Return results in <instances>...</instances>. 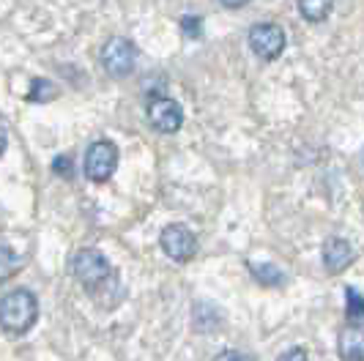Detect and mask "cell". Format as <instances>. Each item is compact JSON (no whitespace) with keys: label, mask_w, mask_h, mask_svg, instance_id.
Returning a JSON list of instances; mask_svg holds the SVG:
<instances>
[{"label":"cell","mask_w":364,"mask_h":361,"mask_svg":"<svg viewBox=\"0 0 364 361\" xmlns=\"http://www.w3.org/2000/svg\"><path fill=\"white\" fill-rule=\"evenodd\" d=\"M134 60H137V47L124 36L109 38L102 47V66L115 80H124L134 72Z\"/></svg>","instance_id":"cell-3"},{"label":"cell","mask_w":364,"mask_h":361,"mask_svg":"<svg viewBox=\"0 0 364 361\" xmlns=\"http://www.w3.org/2000/svg\"><path fill=\"white\" fill-rule=\"evenodd\" d=\"M285 44H288L285 31L277 22H260L250 31V47L260 60H277L285 53Z\"/></svg>","instance_id":"cell-4"},{"label":"cell","mask_w":364,"mask_h":361,"mask_svg":"<svg viewBox=\"0 0 364 361\" xmlns=\"http://www.w3.org/2000/svg\"><path fill=\"white\" fill-rule=\"evenodd\" d=\"M3 148H6V126L0 124V153H3Z\"/></svg>","instance_id":"cell-20"},{"label":"cell","mask_w":364,"mask_h":361,"mask_svg":"<svg viewBox=\"0 0 364 361\" xmlns=\"http://www.w3.org/2000/svg\"><path fill=\"white\" fill-rule=\"evenodd\" d=\"M55 96H58V90L47 80H33V85L28 90V102H47V99H55Z\"/></svg>","instance_id":"cell-13"},{"label":"cell","mask_w":364,"mask_h":361,"mask_svg":"<svg viewBox=\"0 0 364 361\" xmlns=\"http://www.w3.org/2000/svg\"><path fill=\"white\" fill-rule=\"evenodd\" d=\"M337 353L343 361H364V318H353L343 325Z\"/></svg>","instance_id":"cell-8"},{"label":"cell","mask_w":364,"mask_h":361,"mask_svg":"<svg viewBox=\"0 0 364 361\" xmlns=\"http://www.w3.org/2000/svg\"><path fill=\"white\" fill-rule=\"evenodd\" d=\"M334 9V0H299V11L307 22H323Z\"/></svg>","instance_id":"cell-10"},{"label":"cell","mask_w":364,"mask_h":361,"mask_svg":"<svg viewBox=\"0 0 364 361\" xmlns=\"http://www.w3.org/2000/svg\"><path fill=\"white\" fill-rule=\"evenodd\" d=\"M250 271H252V276H255L260 285H269V288L285 282V274L277 269L274 263H252L250 260Z\"/></svg>","instance_id":"cell-11"},{"label":"cell","mask_w":364,"mask_h":361,"mask_svg":"<svg viewBox=\"0 0 364 361\" xmlns=\"http://www.w3.org/2000/svg\"><path fill=\"white\" fill-rule=\"evenodd\" d=\"M279 361H307V350L304 347H291L279 356Z\"/></svg>","instance_id":"cell-17"},{"label":"cell","mask_w":364,"mask_h":361,"mask_svg":"<svg viewBox=\"0 0 364 361\" xmlns=\"http://www.w3.org/2000/svg\"><path fill=\"white\" fill-rule=\"evenodd\" d=\"M346 296H348V307H346L348 320H353V318H364V298L362 296H359L353 288H348Z\"/></svg>","instance_id":"cell-14"},{"label":"cell","mask_w":364,"mask_h":361,"mask_svg":"<svg viewBox=\"0 0 364 361\" xmlns=\"http://www.w3.org/2000/svg\"><path fill=\"white\" fill-rule=\"evenodd\" d=\"M159 244H162L164 254L176 263H189L198 254V238L186 225H167L162 230Z\"/></svg>","instance_id":"cell-6"},{"label":"cell","mask_w":364,"mask_h":361,"mask_svg":"<svg viewBox=\"0 0 364 361\" xmlns=\"http://www.w3.org/2000/svg\"><path fill=\"white\" fill-rule=\"evenodd\" d=\"M38 318V301L31 290H11L0 298V328L9 334H25Z\"/></svg>","instance_id":"cell-1"},{"label":"cell","mask_w":364,"mask_h":361,"mask_svg":"<svg viewBox=\"0 0 364 361\" xmlns=\"http://www.w3.org/2000/svg\"><path fill=\"white\" fill-rule=\"evenodd\" d=\"M323 266H326L328 274H340V271H346L350 263H353V249H350V244H348L346 238H340V235H331L323 241Z\"/></svg>","instance_id":"cell-9"},{"label":"cell","mask_w":364,"mask_h":361,"mask_svg":"<svg viewBox=\"0 0 364 361\" xmlns=\"http://www.w3.org/2000/svg\"><path fill=\"white\" fill-rule=\"evenodd\" d=\"M214 361H250L244 353H238V350H222Z\"/></svg>","instance_id":"cell-18"},{"label":"cell","mask_w":364,"mask_h":361,"mask_svg":"<svg viewBox=\"0 0 364 361\" xmlns=\"http://www.w3.org/2000/svg\"><path fill=\"white\" fill-rule=\"evenodd\" d=\"M118 167V148L109 140H96L85 153V176L93 183H105Z\"/></svg>","instance_id":"cell-5"},{"label":"cell","mask_w":364,"mask_h":361,"mask_svg":"<svg viewBox=\"0 0 364 361\" xmlns=\"http://www.w3.org/2000/svg\"><path fill=\"white\" fill-rule=\"evenodd\" d=\"M72 274L88 293H99L102 288H107V282L115 276V271L107 263V257L99 249H80V252L74 254Z\"/></svg>","instance_id":"cell-2"},{"label":"cell","mask_w":364,"mask_h":361,"mask_svg":"<svg viewBox=\"0 0 364 361\" xmlns=\"http://www.w3.org/2000/svg\"><path fill=\"white\" fill-rule=\"evenodd\" d=\"M250 0H222V6H228V9H241V6H247Z\"/></svg>","instance_id":"cell-19"},{"label":"cell","mask_w":364,"mask_h":361,"mask_svg":"<svg viewBox=\"0 0 364 361\" xmlns=\"http://www.w3.org/2000/svg\"><path fill=\"white\" fill-rule=\"evenodd\" d=\"M359 162H362V170H364V148H362V156H359Z\"/></svg>","instance_id":"cell-21"},{"label":"cell","mask_w":364,"mask_h":361,"mask_svg":"<svg viewBox=\"0 0 364 361\" xmlns=\"http://www.w3.org/2000/svg\"><path fill=\"white\" fill-rule=\"evenodd\" d=\"M53 170L60 176V178H72L74 176V162H72V156H66V153H60L58 159L53 162Z\"/></svg>","instance_id":"cell-15"},{"label":"cell","mask_w":364,"mask_h":361,"mask_svg":"<svg viewBox=\"0 0 364 361\" xmlns=\"http://www.w3.org/2000/svg\"><path fill=\"white\" fill-rule=\"evenodd\" d=\"M200 17H183L181 19V31L186 33V36H192V38H198L200 36Z\"/></svg>","instance_id":"cell-16"},{"label":"cell","mask_w":364,"mask_h":361,"mask_svg":"<svg viewBox=\"0 0 364 361\" xmlns=\"http://www.w3.org/2000/svg\"><path fill=\"white\" fill-rule=\"evenodd\" d=\"M148 124L162 134H176L183 124L181 104L170 96H154L148 102Z\"/></svg>","instance_id":"cell-7"},{"label":"cell","mask_w":364,"mask_h":361,"mask_svg":"<svg viewBox=\"0 0 364 361\" xmlns=\"http://www.w3.org/2000/svg\"><path fill=\"white\" fill-rule=\"evenodd\" d=\"M19 271V254L11 252L9 247H0V282L14 276Z\"/></svg>","instance_id":"cell-12"}]
</instances>
